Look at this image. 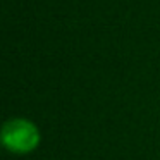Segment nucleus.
Returning <instances> with one entry per match:
<instances>
[{
	"mask_svg": "<svg viewBox=\"0 0 160 160\" xmlns=\"http://www.w3.org/2000/svg\"><path fill=\"white\" fill-rule=\"evenodd\" d=\"M0 139L7 152L14 155H28L42 143L40 128L26 117H12L2 124Z\"/></svg>",
	"mask_w": 160,
	"mask_h": 160,
	"instance_id": "f257e3e1",
	"label": "nucleus"
}]
</instances>
